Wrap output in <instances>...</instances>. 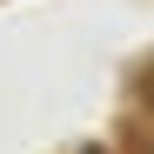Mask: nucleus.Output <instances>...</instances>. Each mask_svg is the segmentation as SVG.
Listing matches in <instances>:
<instances>
[{
    "mask_svg": "<svg viewBox=\"0 0 154 154\" xmlns=\"http://www.w3.org/2000/svg\"><path fill=\"white\" fill-rule=\"evenodd\" d=\"M87 154H100V147H87Z\"/></svg>",
    "mask_w": 154,
    "mask_h": 154,
    "instance_id": "nucleus-1",
    "label": "nucleus"
}]
</instances>
